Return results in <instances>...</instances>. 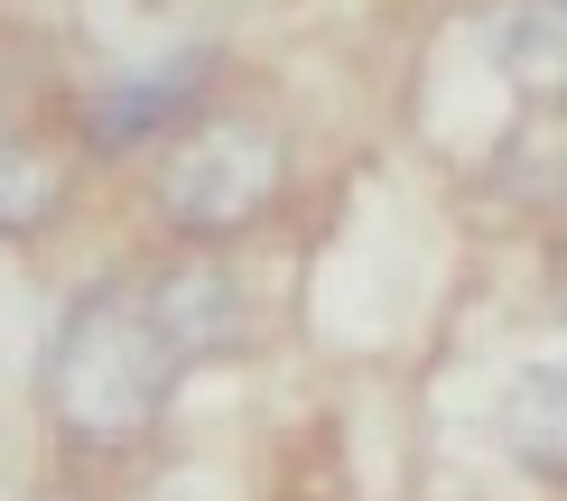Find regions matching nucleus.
<instances>
[{
    "instance_id": "4",
    "label": "nucleus",
    "mask_w": 567,
    "mask_h": 501,
    "mask_svg": "<svg viewBox=\"0 0 567 501\" xmlns=\"http://www.w3.org/2000/svg\"><path fill=\"white\" fill-rule=\"evenodd\" d=\"M140 298H150L158 334L177 344V363H196V353H224L233 334H243V298H233V279L215 260H168L158 279H140Z\"/></svg>"
},
{
    "instance_id": "3",
    "label": "nucleus",
    "mask_w": 567,
    "mask_h": 501,
    "mask_svg": "<svg viewBox=\"0 0 567 501\" xmlns=\"http://www.w3.org/2000/svg\"><path fill=\"white\" fill-rule=\"evenodd\" d=\"M205 75H215V56H205V46H177L158 75L103 84V93L84 103V139H93V149H140L150 131H168V122H186V112H196Z\"/></svg>"
},
{
    "instance_id": "7",
    "label": "nucleus",
    "mask_w": 567,
    "mask_h": 501,
    "mask_svg": "<svg viewBox=\"0 0 567 501\" xmlns=\"http://www.w3.org/2000/svg\"><path fill=\"white\" fill-rule=\"evenodd\" d=\"M56 205H65V167L29 139H0V232L29 242V232L56 223Z\"/></svg>"
},
{
    "instance_id": "6",
    "label": "nucleus",
    "mask_w": 567,
    "mask_h": 501,
    "mask_svg": "<svg viewBox=\"0 0 567 501\" xmlns=\"http://www.w3.org/2000/svg\"><path fill=\"white\" fill-rule=\"evenodd\" d=\"M503 446L522 456V473H539V483L567 473V380L558 372H522L503 390Z\"/></svg>"
},
{
    "instance_id": "2",
    "label": "nucleus",
    "mask_w": 567,
    "mask_h": 501,
    "mask_svg": "<svg viewBox=\"0 0 567 501\" xmlns=\"http://www.w3.org/2000/svg\"><path fill=\"white\" fill-rule=\"evenodd\" d=\"M150 196H158V223L186 232V242H233L289 196V139L261 112H215L158 158Z\"/></svg>"
},
{
    "instance_id": "5",
    "label": "nucleus",
    "mask_w": 567,
    "mask_h": 501,
    "mask_svg": "<svg viewBox=\"0 0 567 501\" xmlns=\"http://www.w3.org/2000/svg\"><path fill=\"white\" fill-rule=\"evenodd\" d=\"M484 46L530 103H549L567 84V0H503V10L484 19Z\"/></svg>"
},
{
    "instance_id": "1",
    "label": "nucleus",
    "mask_w": 567,
    "mask_h": 501,
    "mask_svg": "<svg viewBox=\"0 0 567 501\" xmlns=\"http://www.w3.org/2000/svg\"><path fill=\"white\" fill-rule=\"evenodd\" d=\"M177 372H186V363H177L168 334H158L150 298L112 279V289H84L75 306H65L38 390H47V418H56L75 446L112 456V446H140V437L158 427Z\"/></svg>"
}]
</instances>
